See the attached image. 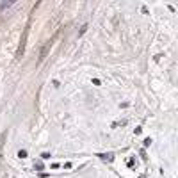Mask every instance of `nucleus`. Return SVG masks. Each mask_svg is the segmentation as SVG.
<instances>
[{"mask_svg": "<svg viewBox=\"0 0 178 178\" xmlns=\"http://www.w3.org/2000/svg\"><path fill=\"white\" fill-rule=\"evenodd\" d=\"M18 157H20V159L27 157V151H25V150H20V151H18Z\"/></svg>", "mask_w": 178, "mask_h": 178, "instance_id": "obj_1", "label": "nucleus"}, {"mask_svg": "<svg viewBox=\"0 0 178 178\" xmlns=\"http://www.w3.org/2000/svg\"><path fill=\"white\" fill-rule=\"evenodd\" d=\"M11 4H13V2H4L2 6H0V11H2V9H6V7H9Z\"/></svg>", "mask_w": 178, "mask_h": 178, "instance_id": "obj_2", "label": "nucleus"}]
</instances>
